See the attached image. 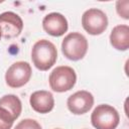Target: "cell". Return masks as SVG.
I'll return each mask as SVG.
<instances>
[{
	"mask_svg": "<svg viewBox=\"0 0 129 129\" xmlns=\"http://www.w3.org/2000/svg\"><path fill=\"white\" fill-rule=\"evenodd\" d=\"M31 59L37 70L48 71L57 59L55 45L47 39L37 40L31 49Z\"/></svg>",
	"mask_w": 129,
	"mask_h": 129,
	"instance_id": "obj_1",
	"label": "cell"
},
{
	"mask_svg": "<svg viewBox=\"0 0 129 129\" xmlns=\"http://www.w3.org/2000/svg\"><path fill=\"white\" fill-rule=\"evenodd\" d=\"M88 51V40L80 32H71L61 42V52L70 60L82 59Z\"/></svg>",
	"mask_w": 129,
	"mask_h": 129,
	"instance_id": "obj_2",
	"label": "cell"
},
{
	"mask_svg": "<svg viewBox=\"0 0 129 129\" xmlns=\"http://www.w3.org/2000/svg\"><path fill=\"white\" fill-rule=\"evenodd\" d=\"M49 87L56 93H63L74 88L77 82V75L73 68L59 66L52 70L48 78Z\"/></svg>",
	"mask_w": 129,
	"mask_h": 129,
	"instance_id": "obj_3",
	"label": "cell"
},
{
	"mask_svg": "<svg viewBox=\"0 0 129 129\" xmlns=\"http://www.w3.org/2000/svg\"><path fill=\"white\" fill-rule=\"evenodd\" d=\"M91 122L96 129H116L120 122V116L114 107L101 104L94 109Z\"/></svg>",
	"mask_w": 129,
	"mask_h": 129,
	"instance_id": "obj_4",
	"label": "cell"
},
{
	"mask_svg": "<svg viewBox=\"0 0 129 129\" xmlns=\"http://www.w3.org/2000/svg\"><path fill=\"white\" fill-rule=\"evenodd\" d=\"M83 28L91 35L102 34L108 27V17L104 11L98 8L86 10L82 16Z\"/></svg>",
	"mask_w": 129,
	"mask_h": 129,
	"instance_id": "obj_5",
	"label": "cell"
},
{
	"mask_svg": "<svg viewBox=\"0 0 129 129\" xmlns=\"http://www.w3.org/2000/svg\"><path fill=\"white\" fill-rule=\"evenodd\" d=\"M31 74L32 70L27 61H16L8 68L5 74V82L8 87L17 89L28 83Z\"/></svg>",
	"mask_w": 129,
	"mask_h": 129,
	"instance_id": "obj_6",
	"label": "cell"
},
{
	"mask_svg": "<svg viewBox=\"0 0 129 129\" xmlns=\"http://www.w3.org/2000/svg\"><path fill=\"white\" fill-rule=\"evenodd\" d=\"M0 28L2 36L5 39L14 38L21 33L23 21L18 14L12 11H6L0 14Z\"/></svg>",
	"mask_w": 129,
	"mask_h": 129,
	"instance_id": "obj_7",
	"label": "cell"
},
{
	"mask_svg": "<svg viewBox=\"0 0 129 129\" xmlns=\"http://www.w3.org/2000/svg\"><path fill=\"white\" fill-rule=\"evenodd\" d=\"M94 105L93 95L85 90L78 91L68 98L67 106L70 112L75 115H83L89 112Z\"/></svg>",
	"mask_w": 129,
	"mask_h": 129,
	"instance_id": "obj_8",
	"label": "cell"
},
{
	"mask_svg": "<svg viewBox=\"0 0 129 129\" xmlns=\"http://www.w3.org/2000/svg\"><path fill=\"white\" fill-rule=\"evenodd\" d=\"M42 27L46 33L57 37L63 35L68 31L69 23L62 14L58 12H51L45 15L42 19Z\"/></svg>",
	"mask_w": 129,
	"mask_h": 129,
	"instance_id": "obj_9",
	"label": "cell"
},
{
	"mask_svg": "<svg viewBox=\"0 0 129 129\" xmlns=\"http://www.w3.org/2000/svg\"><path fill=\"white\" fill-rule=\"evenodd\" d=\"M29 103L31 108L40 114H46L54 107V99L52 94L45 90L33 92L30 95Z\"/></svg>",
	"mask_w": 129,
	"mask_h": 129,
	"instance_id": "obj_10",
	"label": "cell"
},
{
	"mask_svg": "<svg viewBox=\"0 0 129 129\" xmlns=\"http://www.w3.org/2000/svg\"><path fill=\"white\" fill-rule=\"evenodd\" d=\"M110 43L117 50H127L129 48V26L116 25L110 33Z\"/></svg>",
	"mask_w": 129,
	"mask_h": 129,
	"instance_id": "obj_11",
	"label": "cell"
},
{
	"mask_svg": "<svg viewBox=\"0 0 129 129\" xmlns=\"http://www.w3.org/2000/svg\"><path fill=\"white\" fill-rule=\"evenodd\" d=\"M0 106L9 110L15 119H17L22 111V104L20 99L13 94H8L0 98Z\"/></svg>",
	"mask_w": 129,
	"mask_h": 129,
	"instance_id": "obj_12",
	"label": "cell"
},
{
	"mask_svg": "<svg viewBox=\"0 0 129 129\" xmlns=\"http://www.w3.org/2000/svg\"><path fill=\"white\" fill-rule=\"evenodd\" d=\"M15 120L9 110L0 106V129H11Z\"/></svg>",
	"mask_w": 129,
	"mask_h": 129,
	"instance_id": "obj_13",
	"label": "cell"
},
{
	"mask_svg": "<svg viewBox=\"0 0 129 129\" xmlns=\"http://www.w3.org/2000/svg\"><path fill=\"white\" fill-rule=\"evenodd\" d=\"M14 129H42L40 124L34 119H23L21 120Z\"/></svg>",
	"mask_w": 129,
	"mask_h": 129,
	"instance_id": "obj_14",
	"label": "cell"
},
{
	"mask_svg": "<svg viewBox=\"0 0 129 129\" xmlns=\"http://www.w3.org/2000/svg\"><path fill=\"white\" fill-rule=\"evenodd\" d=\"M129 1L124 0V1H117L116 2V11L119 14L120 17L124 19H129Z\"/></svg>",
	"mask_w": 129,
	"mask_h": 129,
	"instance_id": "obj_15",
	"label": "cell"
},
{
	"mask_svg": "<svg viewBox=\"0 0 129 129\" xmlns=\"http://www.w3.org/2000/svg\"><path fill=\"white\" fill-rule=\"evenodd\" d=\"M1 37H2V32H1V28H0V39H1Z\"/></svg>",
	"mask_w": 129,
	"mask_h": 129,
	"instance_id": "obj_16",
	"label": "cell"
},
{
	"mask_svg": "<svg viewBox=\"0 0 129 129\" xmlns=\"http://www.w3.org/2000/svg\"><path fill=\"white\" fill-rule=\"evenodd\" d=\"M55 129H60V128H55Z\"/></svg>",
	"mask_w": 129,
	"mask_h": 129,
	"instance_id": "obj_17",
	"label": "cell"
}]
</instances>
